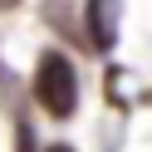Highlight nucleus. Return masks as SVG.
<instances>
[{
    "label": "nucleus",
    "instance_id": "1",
    "mask_svg": "<svg viewBox=\"0 0 152 152\" xmlns=\"http://www.w3.org/2000/svg\"><path fill=\"white\" fill-rule=\"evenodd\" d=\"M34 98L54 118H74V108H79V74H74L69 54H59V49L39 54V64H34Z\"/></svg>",
    "mask_w": 152,
    "mask_h": 152
},
{
    "label": "nucleus",
    "instance_id": "2",
    "mask_svg": "<svg viewBox=\"0 0 152 152\" xmlns=\"http://www.w3.org/2000/svg\"><path fill=\"white\" fill-rule=\"evenodd\" d=\"M15 5H20V0H0V10H15Z\"/></svg>",
    "mask_w": 152,
    "mask_h": 152
}]
</instances>
